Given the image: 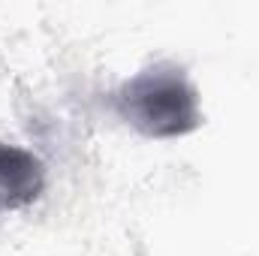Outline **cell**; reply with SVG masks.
I'll list each match as a JSON object with an SVG mask.
<instances>
[{
    "instance_id": "1",
    "label": "cell",
    "mask_w": 259,
    "mask_h": 256,
    "mask_svg": "<svg viewBox=\"0 0 259 256\" xmlns=\"http://www.w3.org/2000/svg\"><path fill=\"white\" fill-rule=\"evenodd\" d=\"M118 109L136 130L154 139H175L199 127V100L178 69H148L118 94Z\"/></svg>"
},
{
    "instance_id": "2",
    "label": "cell",
    "mask_w": 259,
    "mask_h": 256,
    "mask_svg": "<svg viewBox=\"0 0 259 256\" xmlns=\"http://www.w3.org/2000/svg\"><path fill=\"white\" fill-rule=\"evenodd\" d=\"M42 163L27 151L0 142V211L30 205L42 193Z\"/></svg>"
}]
</instances>
